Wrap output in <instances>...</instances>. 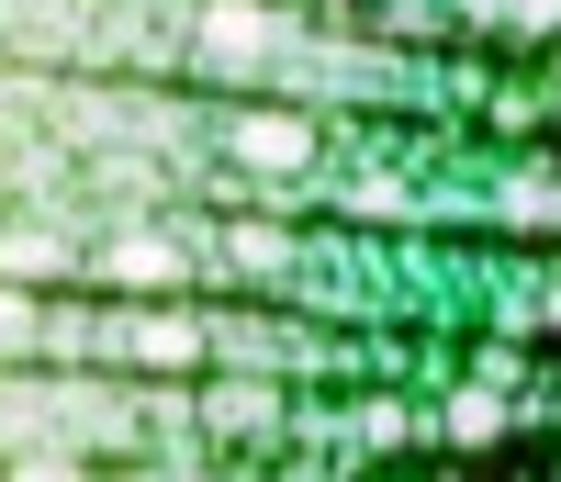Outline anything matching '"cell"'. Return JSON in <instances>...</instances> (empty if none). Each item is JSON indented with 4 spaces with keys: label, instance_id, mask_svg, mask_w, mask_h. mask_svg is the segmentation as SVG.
Returning a JSON list of instances; mask_svg holds the SVG:
<instances>
[{
    "label": "cell",
    "instance_id": "obj_2",
    "mask_svg": "<svg viewBox=\"0 0 561 482\" xmlns=\"http://www.w3.org/2000/svg\"><path fill=\"white\" fill-rule=\"evenodd\" d=\"M214 348V325H192V314H113V359H135V370H192Z\"/></svg>",
    "mask_w": 561,
    "mask_h": 482
},
{
    "label": "cell",
    "instance_id": "obj_3",
    "mask_svg": "<svg viewBox=\"0 0 561 482\" xmlns=\"http://www.w3.org/2000/svg\"><path fill=\"white\" fill-rule=\"evenodd\" d=\"M304 147H314V135L280 124V113H248V124H237V158H248V169H304Z\"/></svg>",
    "mask_w": 561,
    "mask_h": 482
},
{
    "label": "cell",
    "instance_id": "obj_1",
    "mask_svg": "<svg viewBox=\"0 0 561 482\" xmlns=\"http://www.w3.org/2000/svg\"><path fill=\"white\" fill-rule=\"evenodd\" d=\"M280 12H259V0H203L192 12V68L203 79H270V57H280Z\"/></svg>",
    "mask_w": 561,
    "mask_h": 482
},
{
    "label": "cell",
    "instance_id": "obj_5",
    "mask_svg": "<svg viewBox=\"0 0 561 482\" xmlns=\"http://www.w3.org/2000/svg\"><path fill=\"white\" fill-rule=\"evenodd\" d=\"M12 482H68V460H23V471H12Z\"/></svg>",
    "mask_w": 561,
    "mask_h": 482
},
{
    "label": "cell",
    "instance_id": "obj_4",
    "mask_svg": "<svg viewBox=\"0 0 561 482\" xmlns=\"http://www.w3.org/2000/svg\"><path fill=\"white\" fill-rule=\"evenodd\" d=\"M180 269H192V259L158 248V236H124V248H102V280H147V292H169Z\"/></svg>",
    "mask_w": 561,
    "mask_h": 482
}]
</instances>
